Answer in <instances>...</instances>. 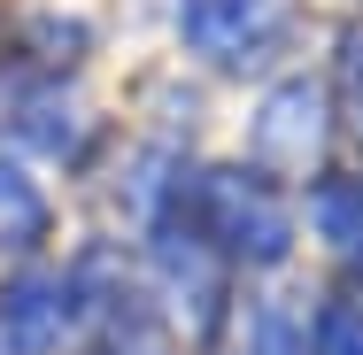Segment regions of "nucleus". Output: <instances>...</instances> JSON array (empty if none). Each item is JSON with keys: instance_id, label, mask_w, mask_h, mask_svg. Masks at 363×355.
<instances>
[{"instance_id": "f257e3e1", "label": "nucleus", "mask_w": 363, "mask_h": 355, "mask_svg": "<svg viewBox=\"0 0 363 355\" xmlns=\"http://www.w3.org/2000/svg\"><path fill=\"white\" fill-rule=\"evenodd\" d=\"M317 93L309 85H279L271 101H263V116H255V154L263 162H279V170H309V154H317Z\"/></svg>"}, {"instance_id": "f03ea898", "label": "nucleus", "mask_w": 363, "mask_h": 355, "mask_svg": "<svg viewBox=\"0 0 363 355\" xmlns=\"http://www.w3.org/2000/svg\"><path fill=\"white\" fill-rule=\"evenodd\" d=\"M217 224H224V240H240L255 255H286V216L271 209L247 178H217Z\"/></svg>"}, {"instance_id": "7ed1b4c3", "label": "nucleus", "mask_w": 363, "mask_h": 355, "mask_svg": "<svg viewBox=\"0 0 363 355\" xmlns=\"http://www.w3.org/2000/svg\"><path fill=\"white\" fill-rule=\"evenodd\" d=\"M0 332L23 355H47L62 340V286H16V293L0 301Z\"/></svg>"}, {"instance_id": "20e7f679", "label": "nucleus", "mask_w": 363, "mask_h": 355, "mask_svg": "<svg viewBox=\"0 0 363 355\" xmlns=\"http://www.w3.org/2000/svg\"><path fill=\"white\" fill-rule=\"evenodd\" d=\"M39 232H47V193H39L23 170L0 162V240L23 247V240H39Z\"/></svg>"}, {"instance_id": "39448f33", "label": "nucleus", "mask_w": 363, "mask_h": 355, "mask_svg": "<svg viewBox=\"0 0 363 355\" xmlns=\"http://www.w3.org/2000/svg\"><path fill=\"white\" fill-rule=\"evenodd\" d=\"M317 232L340 255H363V178H340V186L317 193Z\"/></svg>"}, {"instance_id": "423d86ee", "label": "nucleus", "mask_w": 363, "mask_h": 355, "mask_svg": "<svg viewBox=\"0 0 363 355\" xmlns=\"http://www.w3.org/2000/svg\"><path fill=\"white\" fill-rule=\"evenodd\" d=\"M317 355H363V309H325L317 317Z\"/></svg>"}, {"instance_id": "0eeeda50", "label": "nucleus", "mask_w": 363, "mask_h": 355, "mask_svg": "<svg viewBox=\"0 0 363 355\" xmlns=\"http://www.w3.org/2000/svg\"><path fill=\"white\" fill-rule=\"evenodd\" d=\"M348 77H356V108H363V47L348 55Z\"/></svg>"}]
</instances>
